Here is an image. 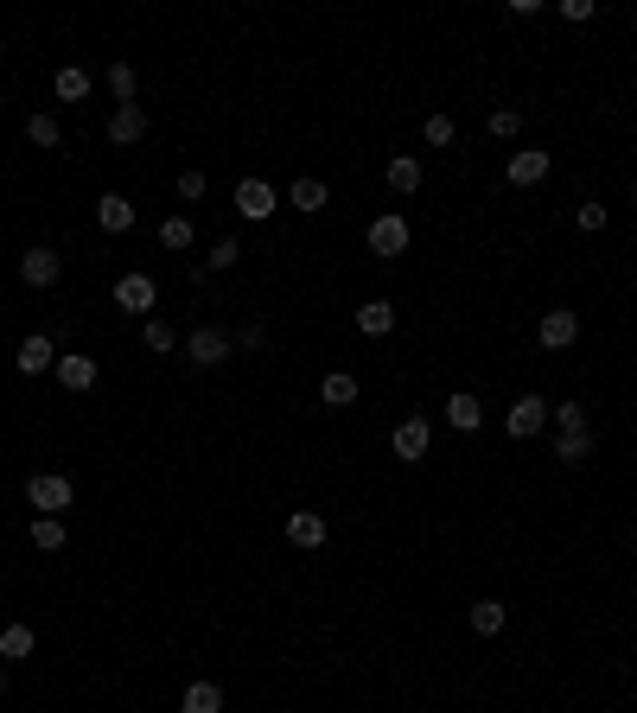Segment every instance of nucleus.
<instances>
[{
  "label": "nucleus",
  "mask_w": 637,
  "mask_h": 713,
  "mask_svg": "<svg viewBox=\"0 0 637 713\" xmlns=\"http://www.w3.org/2000/svg\"><path fill=\"white\" fill-rule=\"evenodd\" d=\"M548 166H555V160H548V153L542 147H523V153H510V185H542L548 179Z\"/></svg>",
  "instance_id": "nucleus-13"
},
{
  "label": "nucleus",
  "mask_w": 637,
  "mask_h": 713,
  "mask_svg": "<svg viewBox=\"0 0 637 713\" xmlns=\"http://www.w3.org/2000/svg\"><path fill=\"white\" fill-rule=\"evenodd\" d=\"M555 459L561 465H587L593 459V427L587 433H555Z\"/></svg>",
  "instance_id": "nucleus-22"
},
{
  "label": "nucleus",
  "mask_w": 637,
  "mask_h": 713,
  "mask_svg": "<svg viewBox=\"0 0 637 713\" xmlns=\"http://www.w3.org/2000/svg\"><path fill=\"white\" fill-rule=\"evenodd\" d=\"M230 351H236V338L217 332V325H198V332L185 338V357H192L198 370H217V363H230Z\"/></svg>",
  "instance_id": "nucleus-3"
},
{
  "label": "nucleus",
  "mask_w": 637,
  "mask_h": 713,
  "mask_svg": "<svg viewBox=\"0 0 637 713\" xmlns=\"http://www.w3.org/2000/svg\"><path fill=\"white\" fill-rule=\"evenodd\" d=\"M13 363H20V376H45V370H58V344L45 332H32L20 351H13Z\"/></svg>",
  "instance_id": "nucleus-10"
},
{
  "label": "nucleus",
  "mask_w": 637,
  "mask_h": 713,
  "mask_svg": "<svg viewBox=\"0 0 637 713\" xmlns=\"http://www.w3.org/2000/svg\"><path fill=\"white\" fill-rule=\"evenodd\" d=\"M96 223H102L109 236H128V230H134V204L122 198V191H102V198H96Z\"/></svg>",
  "instance_id": "nucleus-11"
},
{
  "label": "nucleus",
  "mask_w": 637,
  "mask_h": 713,
  "mask_svg": "<svg viewBox=\"0 0 637 713\" xmlns=\"http://www.w3.org/2000/svg\"><path fill=\"white\" fill-rule=\"evenodd\" d=\"M389 446H395V459H402V465H421V459H427V446H434V427H427L421 414H408V421L389 433Z\"/></svg>",
  "instance_id": "nucleus-5"
},
{
  "label": "nucleus",
  "mask_w": 637,
  "mask_h": 713,
  "mask_svg": "<svg viewBox=\"0 0 637 713\" xmlns=\"http://www.w3.org/2000/svg\"><path fill=\"white\" fill-rule=\"evenodd\" d=\"M51 90H58V102H83L90 96V71H83V64H64V71L51 77Z\"/></svg>",
  "instance_id": "nucleus-23"
},
{
  "label": "nucleus",
  "mask_w": 637,
  "mask_h": 713,
  "mask_svg": "<svg viewBox=\"0 0 637 713\" xmlns=\"http://www.w3.org/2000/svg\"><path fill=\"white\" fill-rule=\"evenodd\" d=\"M58 274H64V255L45 249V242L20 255V281H26V287H58Z\"/></svg>",
  "instance_id": "nucleus-9"
},
{
  "label": "nucleus",
  "mask_w": 637,
  "mask_h": 713,
  "mask_svg": "<svg viewBox=\"0 0 637 713\" xmlns=\"http://www.w3.org/2000/svg\"><path fill=\"white\" fill-rule=\"evenodd\" d=\"M26 141L32 147H58L64 134H58V115H26Z\"/></svg>",
  "instance_id": "nucleus-28"
},
{
  "label": "nucleus",
  "mask_w": 637,
  "mask_h": 713,
  "mask_svg": "<svg viewBox=\"0 0 637 713\" xmlns=\"http://www.w3.org/2000/svg\"><path fill=\"white\" fill-rule=\"evenodd\" d=\"M32 650H39V631H32V624H7V631H0V663H26Z\"/></svg>",
  "instance_id": "nucleus-16"
},
{
  "label": "nucleus",
  "mask_w": 637,
  "mask_h": 713,
  "mask_svg": "<svg viewBox=\"0 0 637 713\" xmlns=\"http://www.w3.org/2000/svg\"><path fill=\"white\" fill-rule=\"evenodd\" d=\"M548 427V402H542V395H516V402H510V414H504V433H510V440H536V433Z\"/></svg>",
  "instance_id": "nucleus-2"
},
{
  "label": "nucleus",
  "mask_w": 637,
  "mask_h": 713,
  "mask_svg": "<svg viewBox=\"0 0 637 713\" xmlns=\"http://www.w3.org/2000/svg\"><path fill=\"white\" fill-rule=\"evenodd\" d=\"M287 204H294V211H306V217H319L325 204H332V191H325V179H294Z\"/></svg>",
  "instance_id": "nucleus-18"
},
{
  "label": "nucleus",
  "mask_w": 637,
  "mask_h": 713,
  "mask_svg": "<svg viewBox=\"0 0 637 713\" xmlns=\"http://www.w3.org/2000/svg\"><path fill=\"white\" fill-rule=\"evenodd\" d=\"M370 255H383V262H395V255H408V217L383 211L370 223Z\"/></svg>",
  "instance_id": "nucleus-7"
},
{
  "label": "nucleus",
  "mask_w": 637,
  "mask_h": 713,
  "mask_svg": "<svg viewBox=\"0 0 637 713\" xmlns=\"http://www.w3.org/2000/svg\"><path fill=\"white\" fill-rule=\"evenodd\" d=\"M478 421H485V408H478V395H446V427L453 433H478Z\"/></svg>",
  "instance_id": "nucleus-15"
},
{
  "label": "nucleus",
  "mask_w": 637,
  "mask_h": 713,
  "mask_svg": "<svg viewBox=\"0 0 637 713\" xmlns=\"http://www.w3.org/2000/svg\"><path fill=\"white\" fill-rule=\"evenodd\" d=\"M147 351H179V332L166 319H147Z\"/></svg>",
  "instance_id": "nucleus-33"
},
{
  "label": "nucleus",
  "mask_w": 637,
  "mask_h": 713,
  "mask_svg": "<svg viewBox=\"0 0 637 713\" xmlns=\"http://www.w3.org/2000/svg\"><path fill=\"white\" fill-rule=\"evenodd\" d=\"M32 548H39V554H58V548H64V516H39V523H32Z\"/></svg>",
  "instance_id": "nucleus-26"
},
{
  "label": "nucleus",
  "mask_w": 637,
  "mask_h": 713,
  "mask_svg": "<svg viewBox=\"0 0 637 713\" xmlns=\"http://www.w3.org/2000/svg\"><path fill=\"white\" fill-rule=\"evenodd\" d=\"M160 249H192V217H166L160 223Z\"/></svg>",
  "instance_id": "nucleus-31"
},
{
  "label": "nucleus",
  "mask_w": 637,
  "mask_h": 713,
  "mask_svg": "<svg viewBox=\"0 0 637 713\" xmlns=\"http://www.w3.org/2000/svg\"><path fill=\"white\" fill-rule=\"evenodd\" d=\"M631 542H637V523H631Z\"/></svg>",
  "instance_id": "nucleus-41"
},
{
  "label": "nucleus",
  "mask_w": 637,
  "mask_h": 713,
  "mask_svg": "<svg viewBox=\"0 0 637 713\" xmlns=\"http://www.w3.org/2000/svg\"><path fill=\"white\" fill-rule=\"evenodd\" d=\"M109 96H115V109L134 102L141 96V71H134V64H109Z\"/></svg>",
  "instance_id": "nucleus-25"
},
{
  "label": "nucleus",
  "mask_w": 637,
  "mask_h": 713,
  "mask_svg": "<svg viewBox=\"0 0 637 713\" xmlns=\"http://www.w3.org/2000/svg\"><path fill=\"white\" fill-rule=\"evenodd\" d=\"M555 13H561V20H574V26H580V20H593V13H599V7H593V0H561V7H555Z\"/></svg>",
  "instance_id": "nucleus-36"
},
{
  "label": "nucleus",
  "mask_w": 637,
  "mask_h": 713,
  "mask_svg": "<svg viewBox=\"0 0 637 713\" xmlns=\"http://www.w3.org/2000/svg\"><path fill=\"white\" fill-rule=\"evenodd\" d=\"M179 713H223V688L217 682H192L185 701H179Z\"/></svg>",
  "instance_id": "nucleus-24"
},
{
  "label": "nucleus",
  "mask_w": 637,
  "mask_h": 713,
  "mask_svg": "<svg viewBox=\"0 0 637 713\" xmlns=\"http://www.w3.org/2000/svg\"><path fill=\"white\" fill-rule=\"evenodd\" d=\"M262 344H268L262 325H243V332H236V351H262Z\"/></svg>",
  "instance_id": "nucleus-37"
},
{
  "label": "nucleus",
  "mask_w": 637,
  "mask_h": 713,
  "mask_svg": "<svg viewBox=\"0 0 637 713\" xmlns=\"http://www.w3.org/2000/svg\"><path fill=\"white\" fill-rule=\"evenodd\" d=\"M536 338H542V351H567V344L580 338V312L574 306H548L542 325H536Z\"/></svg>",
  "instance_id": "nucleus-6"
},
{
  "label": "nucleus",
  "mask_w": 637,
  "mask_h": 713,
  "mask_svg": "<svg viewBox=\"0 0 637 713\" xmlns=\"http://www.w3.org/2000/svg\"><path fill=\"white\" fill-rule=\"evenodd\" d=\"M472 631H478V637H497V631H504V605H497V599H478V605H472Z\"/></svg>",
  "instance_id": "nucleus-27"
},
{
  "label": "nucleus",
  "mask_w": 637,
  "mask_h": 713,
  "mask_svg": "<svg viewBox=\"0 0 637 713\" xmlns=\"http://www.w3.org/2000/svg\"><path fill=\"white\" fill-rule=\"evenodd\" d=\"M179 198H204V172H179Z\"/></svg>",
  "instance_id": "nucleus-38"
},
{
  "label": "nucleus",
  "mask_w": 637,
  "mask_h": 713,
  "mask_svg": "<svg viewBox=\"0 0 637 713\" xmlns=\"http://www.w3.org/2000/svg\"><path fill=\"white\" fill-rule=\"evenodd\" d=\"M274 211H281V191H274L268 179H243V185H236V217H249V223H268Z\"/></svg>",
  "instance_id": "nucleus-4"
},
{
  "label": "nucleus",
  "mask_w": 637,
  "mask_h": 713,
  "mask_svg": "<svg viewBox=\"0 0 637 713\" xmlns=\"http://www.w3.org/2000/svg\"><path fill=\"white\" fill-rule=\"evenodd\" d=\"M325 535H332V529H325L319 510H294V516H287V542H294V548H325Z\"/></svg>",
  "instance_id": "nucleus-14"
},
{
  "label": "nucleus",
  "mask_w": 637,
  "mask_h": 713,
  "mask_svg": "<svg viewBox=\"0 0 637 713\" xmlns=\"http://www.w3.org/2000/svg\"><path fill=\"white\" fill-rule=\"evenodd\" d=\"M383 179H389V191H402V198H408V191H421V160H415V153H395Z\"/></svg>",
  "instance_id": "nucleus-20"
},
{
  "label": "nucleus",
  "mask_w": 637,
  "mask_h": 713,
  "mask_svg": "<svg viewBox=\"0 0 637 713\" xmlns=\"http://www.w3.org/2000/svg\"><path fill=\"white\" fill-rule=\"evenodd\" d=\"M453 134H459L453 115H427V121H421V141H427V147H453Z\"/></svg>",
  "instance_id": "nucleus-30"
},
{
  "label": "nucleus",
  "mask_w": 637,
  "mask_h": 713,
  "mask_svg": "<svg viewBox=\"0 0 637 713\" xmlns=\"http://www.w3.org/2000/svg\"><path fill=\"white\" fill-rule=\"evenodd\" d=\"M357 332H364V338H389V332H395V306H389V300L357 306Z\"/></svg>",
  "instance_id": "nucleus-19"
},
{
  "label": "nucleus",
  "mask_w": 637,
  "mask_h": 713,
  "mask_svg": "<svg viewBox=\"0 0 637 713\" xmlns=\"http://www.w3.org/2000/svg\"><path fill=\"white\" fill-rule=\"evenodd\" d=\"M26 503H32L39 516H64V510L77 503V484L64 478V472H39V478L26 484Z\"/></svg>",
  "instance_id": "nucleus-1"
},
{
  "label": "nucleus",
  "mask_w": 637,
  "mask_h": 713,
  "mask_svg": "<svg viewBox=\"0 0 637 713\" xmlns=\"http://www.w3.org/2000/svg\"><path fill=\"white\" fill-rule=\"evenodd\" d=\"M631 211H637V191H631Z\"/></svg>",
  "instance_id": "nucleus-40"
},
{
  "label": "nucleus",
  "mask_w": 637,
  "mask_h": 713,
  "mask_svg": "<svg viewBox=\"0 0 637 713\" xmlns=\"http://www.w3.org/2000/svg\"><path fill=\"white\" fill-rule=\"evenodd\" d=\"M516 128H523V115H516V109H491V134H497V141H510Z\"/></svg>",
  "instance_id": "nucleus-35"
},
{
  "label": "nucleus",
  "mask_w": 637,
  "mask_h": 713,
  "mask_svg": "<svg viewBox=\"0 0 637 713\" xmlns=\"http://www.w3.org/2000/svg\"><path fill=\"white\" fill-rule=\"evenodd\" d=\"M574 223H580V230H587V236H599V230H606V204H599V198L574 204Z\"/></svg>",
  "instance_id": "nucleus-32"
},
{
  "label": "nucleus",
  "mask_w": 637,
  "mask_h": 713,
  "mask_svg": "<svg viewBox=\"0 0 637 713\" xmlns=\"http://www.w3.org/2000/svg\"><path fill=\"white\" fill-rule=\"evenodd\" d=\"M115 306L134 312V319H147V312L160 306V287H153L147 274H122V281H115Z\"/></svg>",
  "instance_id": "nucleus-8"
},
{
  "label": "nucleus",
  "mask_w": 637,
  "mask_h": 713,
  "mask_svg": "<svg viewBox=\"0 0 637 713\" xmlns=\"http://www.w3.org/2000/svg\"><path fill=\"white\" fill-rule=\"evenodd\" d=\"M141 134H147V109H141V102H122V109L109 115V141L115 147H134Z\"/></svg>",
  "instance_id": "nucleus-12"
},
{
  "label": "nucleus",
  "mask_w": 637,
  "mask_h": 713,
  "mask_svg": "<svg viewBox=\"0 0 637 713\" xmlns=\"http://www.w3.org/2000/svg\"><path fill=\"white\" fill-rule=\"evenodd\" d=\"M548 421H555V433H587V408L561 402V408H548Z\"/></svg>",
  "instance_id": "nucleus-29"
},
{
  "label": "nucleus",
  "mask_w": 637,
  "mask_h": 713,
  "mask_svg": "<svg viewBox=\"0 0 637 713\" xmlns=\"http://www.w3.org/2000/svg\"><path fill=\"white\" fill-rule=\"evenodd\" d=\"M0 694H7V669H0Z\"/></svg>",
  "instance_id": "nucleus-39"
},
{
  "label": "nucleus",
  "mask_w": 637,
  "mask_h": 713,
  "mask_svg": "<svg viewBox=\"0 0 637 713\" xmlns=\"http://www.w3.org/2000/svg\"><path fill=\"white\" fill-rule=\"evenodd\" d=\"M243 262V242L236 236H217V249H211V268H236Z\"/></svg>",
  "instance_id": "nucleus-34"
},
{
  "label": "nucleus",
  "mask_w": 637,
  "mask_h": 713,
  "mask_svg": "<svg viewBox=\"0 0 637 713\" xmlns=\"http://www.w3.org/2000/svg\"><path fill=\"white\" fill-rule=\"evenodd\" d=\"M58 382L71 395H90L96 389V357H58Z\"/></svg>",
  "instance_id": "nucleus-17"
},
{
  "label": "nucleus",
  "mask_w": 637,
  "mask_h": 713,
  "mask_svg": "<svg viewBox=\"0 0 637 713\" xmlns=\"http://www.w3.org/2000/svg\"><path fill=\"white\" fill-rule=\"evenodd\" d=\"M319 402H325V408H351V402H357V376L332 370V376L319 382Z\"/></svg>",
  "instance_id": "nucleus-21"
}]
</instances>
